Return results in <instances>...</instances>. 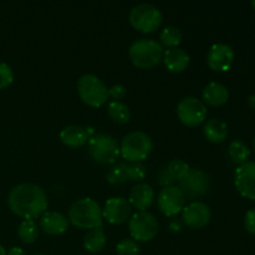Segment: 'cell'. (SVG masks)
Returning a JSON list of instances; mask_svg holds the SVG:
<instances>
[{"instance_id":"1","label":"cell","mask_w":255,"mask_h":255,"mask_svg":"<svg viewBox=\"0 0 255 255\" xmlns=\"http://www.w3.org/2000/svg\"><path fill=\"white\" fill-rule=\"evenodd\" d=\"M7 206L17 217L35 219L46 212L49 201L41 187L32 183H21L9 192Z\"/></svg>"},{"instance_id":"2","label":"cell","mask_w":255,"mask_h":255,"mask_svg":"<svg viewBox=\"0 0 255 255\" xmlns=\"http://www.w3.org/2000/svg\"><path fill=\"white\" fill-rule=\"evenodd\" d=\"M67 219L80 229H94L102 227V208L95 199L81 198L70 206Z\"/></svg>"},{"instance_id":"3","label":"cell","mask_w":255,"mask_h":255,"mask_svg":"<svg viewBox=\"0 0 255 255\" xmlns=\"http://www.w3.org/2000/svg\"><path fill=\"white\" fill-rule=\"evenodd\" d=\"M163 46L154 39H137L129 45L128 57L138 69L156 67L163 59Z\"/></svg>"},{"instance_id":"4","label":"cell","mask_w":255,"mask_h":255,"mask_svg":"<svg viewBox=\"0 0 255 255\" xmlns=\"http://www.w3.org/2000/svg\"><path fill=\"white\" fill-rule=\"evenodd\" d=\"M153 142L151 137L142 131H132L122 138L120 153L131 163H142L151 154Z\"/></svg>"},{"instance_id":"5","label":"cell","mask_w":255,"mask_h":255,"mask_svg":"<svg viewBox=\"0 0 255 255\" xmlns=\"http://www.w3.org/2000/svg\"><path fill=\"white\" fill-rule=\"evenodd\" d=\"M77 94L85 105L90 107H101L109 100V89L94 74H84L77 80Z\"/></svg>"},{"instance_id":"6","label":"cell","mask_w":255,"mask_h":255,"mask_svg":"<svg viewBox=\"0 0 255 255\" xmlns=\"http://www.w3.org/2000/svg\"><path fill=\"white\" fill-rule=\"evenodd\" d=\"M128 20L132 26L139 32L149 34L158 29L163 21L161 10L152 4L142 2L137 4L129 10Z\"/></svg>"},{"instance_id":"7","label":"cell","mask_w":255,"mask_h":255,"mask_svg":"<svg viewBox=\"0 0 255 255\" xmlns=\"http://www.w3.org/2000/svg\"><path fill=\"white\" fill-rule=\"evenodd\" d=\"M87 152L97 163L112 164L120 156V146L111 134L97 133L89 138Z\"/></svg>"},{"instance_id":"8","label":"cell","mask_w":255,"mask_h":255,"mask_svg":"<svg viewBox=\"0 0 255 255\" xmlns=\"http://www.w3.org/2000/svg\"><path fill=\"white\" fill-rule=\"evenodd\" d=\"M158 221L149 212L134 213L128 222L131 238L137 243L151 242L158 233Z\"/></svg>"},{"instance_id":"9","label":"cell","mask_w":255,"mask_h":255,"mask_svg":"<svg viewBox=\"0 0 255 255\" xmlns=\"http://www.w3.org/2000/svg\"><path fill=\"white\" fill-rule=\"evenodd\" d=\"M178 120L187 127H197L207 119V106L197 97H184L177 105Z\"/></svg>"},{"instance_id":"10","label":"cell","mask_w":255,"mask_h":255,"mask_svg":"<svg viewBox=\"0 0 255 255\" xmlns=\"http://www.w3.org/2000/svg\"><path fill=\"white\" fill-rule=\"evenodd\" d=\"M159 212L166 217H174L186 207V196L178 186L164 187L157 197Z\"/></svg>"},{"instance_id":"11","label":"cell","mask_w":255,"mask_h":255,"mask_svg":"<svg viewBox=\"0 0 255 255\" xmlns=\"http://www.w3.org/2000/svg\"><path fill=\"white\" fill-rule=\"evenodd\" d=\"M211 184V177L207 172L201 168H193L189 171L183 181L179 182L178 187L182 189L186 198H197L208 193Z\"/></svg>"},{"instance_id":"12","label":"cell","mask_w":255,"mask_h":255,"mask_svg":"<svg viewBox=\"0 0 255 255\" xmlns=\"http://www.w3.org/2000/svg\"><path fill=\"white\" fill-rule=\"evenodd\" d=\"M132 213V206L128 199L124 197H112L107 199L102 209V218L106 219L110 224L119 226L129 219Z\"/></svg>"},{"instance_id":"13","label":"cell","mask_w":255,"mask_h":255,"mask_svg":"<svg viewBox=\"0 0 255 255\" xmlns=\"http://www.w3.org/2000/svg\"><path fill=\"white\" fill-rule=\"evenodd\" d=\"M211 208L203 202H192L182 211V221L191 229L204 228L211 221Z\"/></svg>"},{"instance_id":"14","label":"cell","mask_w":255,"mask_h":255,"mask_svg":"<svg viewBox=\"0 0 255 255\" xmlns=\"http://www.w3.org/2000/svg\"><path fill=\"white\" fill-rule=\"evenodd\" d=\"M234 184L244 198L255 201V162L238 166L234 173Z\"/></svg>"},{"instance_id":"15","label":"cell","mask_w":255,"mask_h":255,"mask_svg":"<svg viewBox=\"0 0 255 255\" xmlns=\"http://www.w3.org/2000/svg\"><path fill=\"white\" fill-rule=\"evenodd\" d=\"M234 61V51L231 45L218 44L212 45L207 55V64L213 71L226 72L232 67Z\"/></svg>"},{"instance_id":"16","label":"cell","mask_w":255,"mask_h":255,"mask_svg":"<svg viewBox=\"0 0 255 255\" xmlns=\"http://www.w3.org/2000/svg\"><path fill=\"white\" fill-rule=\"evenodd\" d=\"M69 219L61 212H45L39 222L40 229L49 236H61L69 229Z\"/></svg>"},{"instance_id":"17","label":"cell","mask_w":255,"mask_h":255,"mask_svg":"<svg viewBox=\"0 0 255 255\" xmlns=\"http://www.w3.org/2000/svg\"><path fill=\"white\" fill-rule=\"evenodd\" d=\"M156 193L154 189L147 183H138L129 192L128 202L133 208L139 212H146L153 204Z\"/></svg>"},{"instance_id":"18","label":"cell","mask_w":255,"mask_h":255,"mask_svg":"<svg viewBox=\"0 0 255 255\" xmlns=\"http://www.w3.org/2000/svg\"><path fill=\"white\" fill-rule=\"evenodd\" d=\"M90 133L87 128L79 125H69L60 132V139L62 143L70 148H79L87 144Z\"/></svg>"},{"instance_id":"19","label":"cell","mask_w":255,"mask_h":255,"mask_svg":"<svg viewBox=\"0 0 255 255\" xmlns=\"http://www.w3.org/2000/svg\"><path fill=\"white\" fill-rule=\"evenodd\" d=\"M163 61L164 67L168 71L178 74V72H183L189 66V61L191 57L187 54L186 50L181 49V47H173V49H168L163 52Z\"/></svg>"},{"instance_id":"20","label":"cell","mask_w":255,"mask_h":255,"mask_svg":"<svg viewBox=\"0 0 255 255\" xmlns=\"http://www.w3.org/2000/svg\"><path fill=\"white\" fill-rule=\"evenodd\" d=\"M229 99V90L221 82H211L202 91V101L204 105L219 107L227 104Z\"/></svg>"},{"instance_id":"21","label":"cell","mask_w":255,"mask_h":255,"mask_svg":"<svg viewBox=\"0 0 255 255\" xmlns=\"http://www.w3.org/2000/svg\"><path fill=\"white\" fill-rule=\"evenodd\" d=\"M203 136L212 143H221L228 136V126L221 119H211L204 122Z\"/></svg>"},{"instance_id":"22","label":"cell","mask_w":255,"mask_h":255,"mask_svg":"<svg viewBox=\"0 0 255 255\" xmlns=\"http://www.w3.org/2000/svg\"><path fill=\"white\" fill-rule=\"evenodd\" d=\"M106 234L102 227L87 232L84 238V248L90 253H99L106 246Z\"/></svg>"},{"instance_id":"23","label":"cell","mask_w":255,"mask_h":255,"mask_svg":"<svg viewBox=\"0 0 255 255\" xmlns=\"http://www.w3.org/2000/svg\"><path fill=\"white\" fill-rule=\"evenodd\" d=\"M107 116L115 124L124 125L127 124L131 119V111H129L128 106L122 101H111L107 105Z\"/></svg>"},{"instance_id":"24","label":"cell","mask_w":255,"mask_h":255,"mask_svg":"<svg viewBox=\"0 0 255 255\" xmlns=\"http://www.w3.org/2000/svg\"><path fill=\"white\" fill-rule=\"evenodd\" d=\"M228 156L232 162L237 164H244L248 162L249 156H251V149L241 139H234L229 143L228 147Z\"/></svg>"},{"instance_id":"25","label":"cell","mask_w":255,"mask_h":255,"mask_svg":"<svg viewBox=\"0 0 255 255\" xmlns=\"http://www.w3.org/2000/svg\"><path fill=\"white\" fill-rule=\"evenodd\" d=\"M17 237L25 244H31L39 237V227L34 219H24L17 228Z\"/></svg>"},{"instance_id":"26","label":"cell","mask_w":255,"mask_h":255,"mask_svg":"<svg viewBox=\"0 0 255 255\" xmlns=\"http://www.w3.org/2000/svg\"><path fill=\"white\" fill-rule=\"evenodd\" d=\"M182 36H183V34H182V31L178 27L169 25V26H166L162 30L161 35H159V41H161L159 44L164 45V46L169 47V49L178 47V45L182 41Z\"/></svg>"},{"instance_id":"27","label":"cell","mask_w":255,"mask_h":255,"mask_svg":"<svg viewBox=\"0 0 255 255\" xmlns=\"http://www.w3.org/2000/svg\"><path fill=\"white\" fill-rule=\"evenodd\" d=\"M166 169L168 171L169 176L172 177L173 181H177L179 183L181 181H183L187 177V174L191 171V167L187 162H184L183 159H173V161L169 162L167 164Z\"/></svg>"},{"instance_id":"28","label":"cell","mask_w":255,"mask_h":255,"mask_svg":"<svg viewBox=\"0 0 255 255\" xmlns=\"http://www.w3.org/2000/svg\"><path fill=\"white\" fill-rule=\"evenodd\" d=\"M106 179L110 184H114V186L124 184L127 181V163L122 162V163L115 164L106 173Z\"/></svg>"},{"instance_id":"29","label":"cell","mask_w":255,"mask_h":255,"mask_svg":"<svg viewBox=\"0 0 255 255\" xmlns=\"http://www.w3.org/2000/svg\"><path fill=\"white\" fill-rule=\"evenodd\" d=\"M141 247L132 238L124 239L116 246L117 255H138Z\"/></svg>"},{"instance_id":"30","label":"cell","mask_w":255,"mask_h":255,"mask_svg":"<svg viewBox=\"0 0 255 255\" xmlns=\"http://www.w3.org/2000/svg\"><path fill=\"white\" fill-rule=\"evenodd\" d=\"M147 176V169L143 163L127 164V181L142 182Z\"/></svg>"},{"instance_id":"31","label":"cell","mask_w":255,"mask_h":255,"mask_svg":"<svg viewBox=\"0 0 255 255\" xmlns=\"http://www.w3.org/2000/svg\"><path fill=\"white\" fill-rule=\"evenodd\" d=\"M14 81V72L6 62H0V90L10 86Z\"/></svg>"},{"instance_id":"32","label":"cell","mask_w":255,"mask_h":255,"mask_svg":"<svg viewBox=\"0 0 255 255\" xmlns=\"http://www.w3.org/2000/svg\"><path fill=\"white\" fill-rule=\"evenodd\" d=\"M127 94V89L121 84H116L109 89V97H112L114 101H120Z\"/></svg>"},{"instance_id":"33","label":"cell","mask_w":255,"mask_h":255,"mask_svg":"<svg viewBox=\"0 0 255 255\" xmlns=\"http://www.w3.org/2000/svg\"><path fill=\"white\" fill-rule=\"evenodd\" d=\"M244 227L247 232L251 234H255V208L249 209L244 217Z\"/></svg>"},{"instance_id":"34","label":"cell","mask_w":255,"mask_h":255,"mask_svg":"<svg viewBox=\"0 0 255 255\" xmlns=\"http://www.w3.org/2000/svg\"><path fill=\"white\" fill-rule=\"evenodd\" d=\"M157 179H158V183L161 184L162 187H169V186H173V179H172V177L169 176L168 171H167L166 168L161 169V171L158 172V176H157Z\"/></svg>"},{"instance_id":"35","label":"cell","mask_w":255,"mask_h":255,"mask_svg":"<svg viewBox=\"0 0 255 255\" xmlns=\"http://www.w3.org/2000/svg\"><path fill=\"white\" fill-rule=\"evenodd\" d=\"M6 255H26L25 254L24 249H21L20 247H12L9 251L6 252Z\"/></svg>"},{"instance_id":"36","label":"cell","mask_w":255,"mask_h":255,"mask_svg":"<svg viewBox=\"0 0 255 255\" xmlns=\"http://www.w3.org/2000/svg\"><path fill=\"white\" fill-rule=\"evenodd\" d=\"M169 229H171L172 232H179L182 229V223L179 221H177V219H173V221L169 223Z\"/></svg>"},{"instance_id":"37","label":"cell","mask_w":255,"mask_h":255,"mask_svg":"<svg viewBox=\"0 0 255 255\" xmlns=\"http://www.w3.org/2000/svg\"><path fill=\"white\" fill-rule=\"evenodd\" d=\"M247 102H248V105L252 107V109L255 110V94L249 95L248 99H247Z\"/></svg>"},{"instance_id":"38","label":"cell","mask_w":255,"mask_h":255,"mask_svg":"<svg viewBox=\"0 0 255 255\" xmlns=\"http://www.w3.org/2000/svg\"><path fill=\"white\" fill-rule=\"evenodd\" d=\"M0 255H6V251H5V248L1 244H0Z\"/></svg>"},{"instance_id":"39","label":"cell","mask_w":255,"mask_h":255,"mask_svg":"<svg viewBox=\"0 0 255 255\" xmlns=\"http://www.w3.org/2000/svg\"><path fill=\"white\" fill-rule=\"evenodd\" d=\"M252 6H253V9L255 10V0H253V1H252Z\"/></svg>"},{"instance_id":"40","label":"cell","mask_w":255,"mask_h":255,"mask_svg":"<svg viewBox=\"0 0 255 255\" xmlns=\"http://www.w3.org/2000/svg\"><path fill=\"white\" fill-rule=\"evenodd\" d=\"M253 149H254V152H255V137H254V141H253Z\"/></svg>"},{"instance_id":"41","label":"cell","mask_w":255,"mask_h":255,"mask_svg":"<svg viewBox=\"0 0 255 255\" xmlns=\"http://www.w3.org/2000/svg\"><path fill=\"white\" fill-rule=\"evenodd\" d=\"M35 255H45V254H35Z\"/></svg>"}]
</instances>
